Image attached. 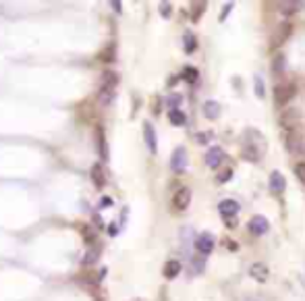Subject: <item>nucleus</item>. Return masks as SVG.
I'll list each match as a JSON object with an SVG mask.
<instances>
[{
  "label": "nucleus",
  "instance_id": "7c9ffc66",
  "mask_svg": "<svg viewBox=\"0 0 305 301\" xmlns=\"http://www.w3.org/2000/svg\"><path fill=\"white\" fill-rule=\"evenodd\" d=\"M231 177H233V171H231V169H226V171H222V173L218 175V183H224V181H228Z\"/></svg>",
  "mask_w": 305,
  "mask_h": 301
},
{
  "label": "nucleus",
  "instance_id": "6e6552de",
  "mask_svg": "<svg viewBox=\"0 0 305 301\" xmlns=\"http://www.w3.org/2000/svg\"><path fill=\"white\" fill-rule=\"evenodd\" d=\"M291 31H293V23H289V21L280 23V25H278V29H276V33L272 36V46H274V48H276V46H282L286 40H289Z\"/></svg>",
  "mask_w": 305,
  "mask_h": 301
},
{
  "label": "nucleus",
  "instance_id": "a211bd4d",
  "mask_svg": "<svg viewBox=\"0 0 305 301\" xmlns=\"http://www.w3.org/2000/svg\"><path fill=\"white\" fill-rule=\"evenodd\" d=\"M168 121H171L175 127H183L185 123H187V116H185V112H183V110L175 108V110L168 112Z\"/></svg>",
  "mask_w": 305,
  "mask_h": 301
},
{
  "label": "nucleus",
  "instance_id": "2f4dec72",
  "mask_svg": "<svg viewBox=\"0 0 305 301\" xmlns=\"http://www.w3.org/2000/svg\"><path fill=\"white\" fill-rule=\"evenodd\" d=\"M160 15L162 17H171V5H168V3H160Z\"/></svg>",
  "mask_w": 305,
  "mask_h": 301
},
{
  "label": "nucleus",
  "instance_id": "7ed1b4c3",
  "mask_svg": "<svg viewBox=\"0 0 305 301\" xmlns=\"http://www.w3.org/2000/svg\"><path fill=\"white\" fill-rule=\"evenodd\" d=\"M284 145L293 156H305V141H303V135L299 131H293V129L286 131L284 133Z\"/></svg>",
  "mask_w": 305,
  "mask_h": 301
},
{
  "label": "nucleus",
  "instance_id": "f03ea898",
  "mask_svg": "<svg viewBox=\"0 0 305 301\" xmlns=\"http://www.w3.org/2000/svg\"><path fill=\"white\" fill-rule=\"evenodd\" d=\"M118 86V75L114 71H106L102 75V81H100V92H98V98L102 104H110L112 98H114V90Z\"/></svg>",
  "mask_w": 305,
  "mask_h": 301
},
{
  "label": "nucleus",
  "instance_id": "6ab92c4d",
  "mask_svg": "<svg viewBox=\"0 0 305 301\" xmlns=\"http://www.w3.org/2000/svg\"><path fill=\"white\" fill-rule=\"evenodd\" d=\"M284 69H286V58H284V54H276V56L272 58V73H274V75H282Z\"/></svg>",
  "mask_w": 305,
  "mask_h": 301
},
{
  "label": "nucleus",
  "instance_id": "393cba45",
  "mask_svg": "<svg viewBox=\"0 0 305 301\" xmlns=\"http://www.w3.org/2000/svg\"><path fill=\"white\" fill-rule=\"evenodd\" d=\"M98 256H100V252H98V249H90V252L86 254V256H83V264H94L96 260H98Z\"/></svg>",
  "mask_w": 305,
  "mask_h": 301
},
{
  "label": "nucleus",
  "instance_id": "cd10ccee",
  "mask_svg": "<svg viewBox=\"0 0 305 301\" xmlns=\"http://www.w3.org/2000/svg\"><path fill=\"white\" fill-rule=\"evenodd\" d=\"M179 104H181V96L179 94H173L171 98H168V106H171V110L179 108Z\"/></svg>",
  "mask_w": 305,
  "mask_h": 301
},
{
  "label": "nucleus",
  "instance_id": "4468645a",
  "mask_svg": "<svg viewBox=\"0 0 305 301\" xmlns=\"http://www.w3.org/2000/svg\"><path fill=\"white\" fill-rule=\"evenodd\" d=\"M143 137H145V143L149 147V152L156 154L158 143H156V131H154V127H151V123H143Z\"/></svg>",
  "mask_w": 305,
  "mask_h": 301
},
{
  "label": "nucleus",
  "instance_id": "c756f323",
  "mask_svg": "<svg viewBox=\"0 0 305 301\" xmlns=\"http://www.w3.org/2000/svg\"><path fill=\"white\" fill-rule=\"evenodd\" d=\"M83 239H88V243H94L96 235H94V231H92L90 227H86V229H83Z\"/></svg>",
  "mask_w": 305,
  "mask_h": 301
},
{
  "label": "nucleus",
  "instance_id": "b1692460",
  "mask_svg": "<svg viewBox=\"0 0 305 301\" xmlns=\"http://www.w3.org/2000/svg\"><path fill=\"white\" fill-rule=\"evenodd\" d=\"M100 60H104V62H112L114 60V44H110L106 50H102V52H100Z\"/></svg>",
  "mask_w": 305,
  "mask_h": 301
},
{
  "label": "nucleus",
  "instance_id": "0eeeda50",
  "mask_svg": "<svg viewBox=\"0 0 305 301\" xmlns=\"http://www.w3.org/2000/svg\"><path fill=\"white\" fill-rule=\"evenodd\" d=\"M247 229H249V233H251V235L260 237V235H264V233H268V229H270V222H268V218H266V216H253V218L247 222Z\"/></svg>",
  "mask_w": 305,
  "mask_h": 301
},
{
  "label": "nucleus",
  "instance_id": "72a5a7b5",
  "mask_svg": "<svg viewBox=\"0 0 305 301\" xmlns=\"http://www.w3.org/2000/svg\"><path fill=\"white\" fill-rule=\"evenodd\" d=\"M243 301H266V299H264V297H258V295H256V297H245Z\"/></svg>",
  "mask_w": 305,
  "mask_h": 301
},
{
  "label": "nucleus",
  "instance_id": "bb28decb",
  "mask_svg": "<svg viewBox=\"0 0 305 301\" xmlns=\"http://www.w3.org/2000/svg\"><path fill=\"white\" fill-rule=\"evenodd\" d=\"M295 175L299 177L301 183H305V162H297L295 164Z\"/></svg>",
  "mask_w": 305,
  "mask_h": 301
},
{
  "label": "nucleus",
  "instance_id": "f3484780",
  "mask_svg": "<svg viewBox=\"0 0 305 301\" xmlns=\"http://www.w3.org/2000/svg\"><path fill=\"white\" fill-rule=\"evenodd\" d=\"M164 276L166 278H175L179 272H181V262L179 260H168L166 264H164Z\"/></svg>",
  "mask_w": 305,
  "mask_h": 301
},
{
  "label": "nucleus",
  "instance_id": "dca6fc26",
  "mask_svg": "<svg viewBox=\"0 0 305 301\" xmlns=\"http://www.w3.org/2000/svg\"><path fill=\"white\" fill-rule=\"evenodd\" d=\"M220 112H222V110H220V104L214 102V100H208V102L203 104V114H206L210 121H216L220 116Z\"/></svg>",
  "mask_w": 305,
  "mask_h": 301
},
{
  "label": "nucleus",
  "instance_id": "412c9836",
  "mask_svg": "<svg viewBox=\"0 0 305 301\" xmlns=\"http://www.w3.org/2000/svg\"><path fill=\"white\" fill-rule=\"evenodd\" d=\"M96 135H98V149H100V154H102V158H108V149H106V139H104V131L102 129H98L96 131Z\"/></svg>",
  "mask_w": 305,
  "mask_h": 301
},
{
  "label": "nucleus",
  "instance_id": "4be33fe9",
  "mask_svg": "<svg viewBox=\"0 0 305 301\" xmlns=\"http://www.w3.org/2000/svg\"><path fill=\"white\" fill-rule=\"evenodd\" d=\"M206 3H193L191 5V19L193 21H199V17L203 15V11H206Z\"/></svg>",
  "mask_w": 305,
  "mask_h": 301
},
{
  "label": "nucleus",
  "instance_id": "1a4fd4ad",
  "mask_svg": "<svg viewBox=\"0 0 305 301\" xmlns=\"http://www.w3.org/2000/svg\"><path fill=\"white\" fill-rule=\"evenodd\" d=\"M268 185H270V191H272V193H282L286 189V179H284V175L280 171H272V173H270Z\"/></svg>",
  "mask_w": 305,
  "mask_h": 301
},
{
  "label": "nucleus",
  "instance_id": "473e14b6",
  "mask_svg": "<svg viewBox=\"0 0 305 301\" xmlns=\"http://www.w3.org/2000/svg\"><path fill=\"white\" fill-rule=\"evenodd\" d=\"M185 79H187V81H195L197 79V71L195 69H185Z\"/></svg>",
  "mask_w": 305,
  "mask_h": 301
},
{
  "label": "nucleus",
  "instance_id": "f257e3e1",
  "mask_svg": "<svg viewBox=\"0 0 305 301\" xmlns=\"http://www.w3.org/2000/svg\"><path fill=\"white\" fill-rule=\"evenodd\" d=\"M268 149V141L264 137V133L258 129H245L243 139H241V156L247 162H260Z\"/></svg>",
  "mask_w": 305,
  "mask_h": 301
},
{
  "label": "nucleus",
  "instance_id": "c85d7f7f",
  "mask_svg": "<svg viewBox=\"0 0 305 301\" xmlns=\"http://www.w3.org/2000/svg\"><path fill=\"white\" fill-rule=\"evenodd\" d=\"M231 9H233V3H226V5L222 7V11H220V17H218V19H220V21H224L226 17H228V13H231Z\"/></svg>",
  "mask_w": 305,
  "mask_h": 301
},
{
  "label": "nucleus",
  "instance_id": "aec40b11",
  "mask_svg": "<svg viewBox=\"0 0 305 301\" xmlns=\"http://www.w3.org/2000/svg\"><path fill=\"white\" fill-rule=\"evenodd\" d=\"M278 7H280V11H282V13L291 15V13H297V11H301V9L305 7V3H280Z\"/></svg>",
  "mask_w": 305,
  "mask_h": 301
},
{
  "label": "nucleus",
  "instance_id": "39448f33",
  "mask_svg": "<svg viewBox=\"0 0 305 301\" xmlns=\"http://www.w3.org/2000/svg\"><path fill=\"white\" fill-rule=\"evenodd\" d=\"M191 204V189L189 187H181L173 195V208L175 210H187Z\"/></svg>",
  "mask_w": 305,
  "mask_h": 301
},
{
  "label": "nucleus",
  "instance_id": "9d476101",
  "mask_svg": "<svg viewBox=\"0 0 305 301\" xmlns=\"http://www.w3.org/2000/svg\"><path fill=\"white\" fill-rule=\"evenodd\" d=\"M222 160H224V149H222V147L214 145V147L208 149V154H206V164L210 166V169H218V166L222 164Z\"/></svg>",
  "mask_w": 305,
  "mask_h": 301
},
{
  "label": "nucleus",
  "instance_id": "20e7f679",
  "mask_svg": "<svg viewBox=\"0 0 305 301\" xmlns=\"http://www.w3.org/2000/svg\"><path fill=\"white\" fill-rule=\"evenodd\" d=\"M295 94H297L295 83H280V86H276V90H274V102L278 106H286L295 98Z\"/></svg>",
  "mask_w": 305,
  "mask_h": 301
},
{
  "label": "nucleus",
  "instance_id": "ddd939ff",
  "mask_svg": "<svg viewBox=\"0 0 305 301\" xmlns=\"http://www.w3.org/2000/svg\"><path fill=\"white\" fill-rule=\"evenodd\" d=\"M249 274L253 280H258V282H266L268 280V266L264 262H256V264H251V268H249Z\"/></svg>",
  "mask_w": 305,
  "mask_h": 301
},
{
  "label": "nucleus",
  "instance_id": "2eb2a0df",
  "mask_svg": "<svg viewBox=\"0 0 305 301\" xmlns=\"http://www.w3.org/2000/svg\"><path fill=\"white\" fill-rule=\"evenodd\" d=\"M220 214L224 216V218H233V216L239 212V204L235 202V199H224V202H220Z\"/></svg>",
  "mask_w": 305,
  "mask_h": 301
},
{
  "label": "nucleus",
  "instance_id": "5701e85b",
  "mask_svg": "<svg viewBox=\"0 0 305 301\" xmlns=\"http://www.w3.org/2000/svg\"><path fill=\"white\" fill-rule=\"evenodd\" d=\"M195 48H197L195 36H193V33H185V52H187V54H191Z\"/></svg>",
  "mask_w": 305,
  "mask_h": 301
},
{
  "label": "nucleus",
  "instance_id": "9b49d317",
  "mask_svg": "<svg viewBox=\"0 0 305 301\" xmlns=\"http://www.w3.org/2000/svg\"><path fill=\"white\" fill-rule=\"evenodd\" d=\"M195 249L201 256H208L214 249V237L210 235V233H203V235H199L197 241H195Z\"/></svg>",
  "mask_w": 305,
  "mask_h": 301
},
{
  "label": "nucleus",
  "instance_id": "f8f14e48",
  "mask_svg": "<svg viewBox=\"0 0 305 301\" xmlns=\"http://www.w3.org/2000/svg\"><path fill=\"white\" fill-rule=\"evenodd\" d=\"M90 177H92V183H94L98 189H102V187L106 185V173H104V166H102L100 162H96V164L92 166Z\"/></svg>",
  "mask_w": 305,
  "mask_h": 301
},
{
  "label": "nucleus",
  "instance_id": "423d86ee",
  "mask_svg": "<svg viewBox=\"0 0 305 301\" xmlns=\"http://www.w3.org/2000/svg\"><path fill=\"white\" fill-rule=\"evenodd\" d=\"M171 169L175 173H183L185 169H187V149H185L183 145H179L175 152H173V158H171Z\"/></svg>",
  "mask_w": 305,
  "mask_h": 301
},
{
  "label": "nucleus",
  "instance_id": "a878e982",
  "mask_svg": "<svg viewBox=\"0 0 305 301\" xmlns=\"http://www.w3.org/2000/svg\"><path fill=\"white\" fill-rule=\"evenodd\" d=\"M253 83H256V96L264 98V79L260 75H256V77H253Z\"/></svg>",
  "mask_w": 305,
  "mask_h": 301
}]
</instances>
